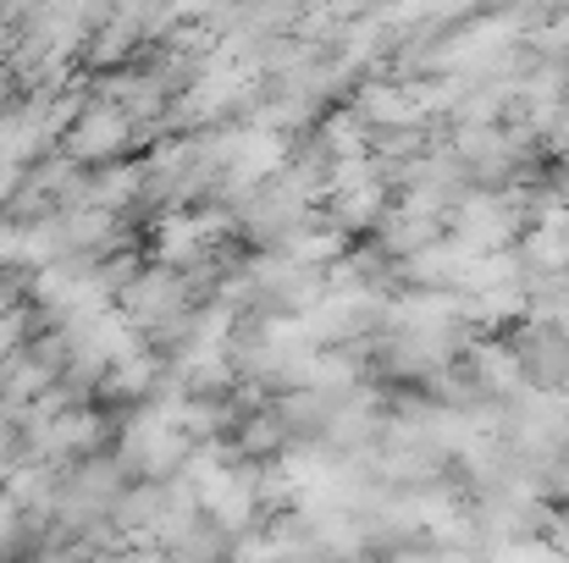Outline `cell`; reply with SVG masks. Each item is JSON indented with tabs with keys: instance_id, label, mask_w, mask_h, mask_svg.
I'll return each instance as SVG.
<instances>
[{
	"instance_id": "obj_1",
	"label": "cell",
	"mask_w": 569,
	"mask_h": 563,
	"mask_svg": "<svg viewBox=\"0 0 569 563\" xmlns=\"http://www.w3.org/2000/svg\"><path fill=\"white\" fill-rule=\"evenodd\" d=\"M133 139H139V122H133L128 111H117V105H106V100H89L83 117L67 128L61 155H67L72 167H111Z\"/></svg>"
},
{
	"instance_id": "obj_2",
	"label": "cell",
	"mask_w": 569,
	"mask_h": 563,
	"mask_svg": "<svg viewBox=\"0 0 569 563\" xmlns=\"http://www.w3.org/2000/svg\"><path fill=\"white\" fill-rule=\"evenodd\" d=\"M392 210V188L387 183H371V188H355V193H338V199H327V227H338L343 238L349 232H371L381 227V215Z\"/></svg>"
},
{
	"instance_id": "obj_3",
	"label": "cell",
	"mask_w": 569,
	"mask_h": 563,
	"mask_svg": "<svg viewBox=\"0 0 569 563\" xmlns=\"http://www.w3.org/2000/svg\"><path fill=\"white\" fill-rule=\"evenodd\" d=\"M144 193V167H128V161H111V167H100L89 183H83V204L89 210H106V215H117L122 204H133Z\"/></svg>"
},
{
	"instance_id": "obj_4",
	"label": "cell",
	"mask_w": 569,
	"mask_h": 563,
	"mask_svg": "<svg viewBox=\"0 0 569 563\" xmlns=\"http://www.w3.org/2000/svg\"><path fill=\"white\" fill-rule=\"evenodd\" d=\"M470 375H476V386L492 392V398H515L520 381H526L509 343H470Z\"/></svg>"
},
{
	"instance_id": "obj_5",
	"label": "cell",
	"mask_w": 569,
	"mask_h": 563,
	"mask_svg": "<svg viewBox=\"0 0 569 563\" xmlns=\"http://www.w3.org/2000/svg\"><path fill=\"white\" fill-rule=\"evenodd\" d=\"M56 497H61V486H56V470H50V464H17V470H11L6 503H11L17 514H22V509L56 514Z\"/></svg>"
},
{
	"instance_id": "obj_6",
	"label": "cell",
	"mask_w": 569,
	"mask_h": 563,
	"mask_svg": "<svg viewBox=\"0 0 569 563\" xmlns=\"http://www.w3.org/2000/svg\"><path fill=\"white\" fill-rule=\"evenodd\" d=\"M316 144L332 155V161H349V155H371V128L355 117V105L349 111H332L327 122H321V133H316Z\"/></svg>"
},
{
	"instance_id": "obj_7",
	"label": "cell",
	"mask_w": 569,
	"mask_h": 563,
	"mask_svg": "<svg viewBox=\"0 0 569 563\" xmlns=\"http://www.w3.org/2000/svg\"><path fill=\"white\" fill-rule=\"evenodd\" d=\"M288 442V425L277 420V409H254L243 425H238V453L249 459V464H260V459H271L277 448Z\"/></svg>"
}]
</instances>
